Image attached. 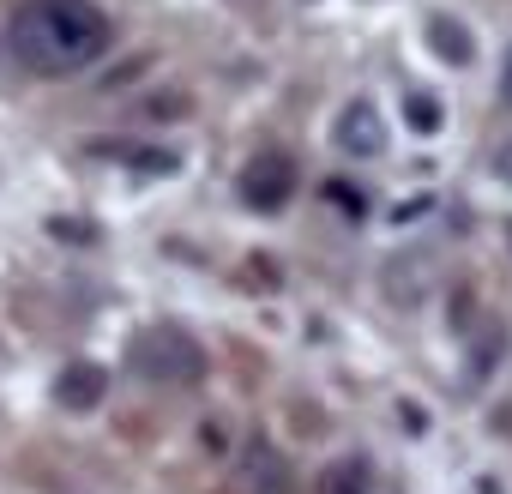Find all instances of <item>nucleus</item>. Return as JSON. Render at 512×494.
<instances>
[{"label": "nucleus", "instance_id": "f257e3e1", "mask_svg": "<svg viewBox=\"0 0 512 494\" xmlns=\"http://www.w3.org/2000/svg\"><path fill=\"white\" fill-rule=\"evenodd\" d=\"M7 43H13V61L31 67L37 79H67L109 55L115 25L91 0H25L13 13Z\"/></svg>", "mask_w": 512, "mask_h": 494}, {"label": "nucleus", "instance_id": "f03ea898", "mask_svg": "<svg viewBox=\"0 0 512 494\" xmlns=\"http://www.w3.org/2000/svg\"><path fill=\"white\" fill-rule=\"evenodd\" d=\"M235 193H241V205H253V211H284V205H290V193H296V163H290L284 151H260V157H247V169H241Z\"/></svg>", "mask_w": 512, "mask_h": 494}, {"label": "nucleus", "instance_id": "7ed1b4c3", "mask_svg": "<svg viewBox=\"0 0 512 494\" xmlns=\"http://www.w3.org/2000/svg\"><path fill=\"white\" fill-rule=\"evenodd\" d=\"M133 362H139L151 380H199V368H205V356L193 350V338H181L175 326L145 332V338L133 344Z\"/></svg>", "mask_w": 512, "mask_h": 494}, {"label": "nucleus", "instance_id": "20e7f679", "mask_svg": "<svg viewBox=\"0 0 512 494\" xmlns=\"http://www.w3.org/2000/svg\"><path fill=\"white\" fill-rule=\"evenodd\" d=\"M332 139H338V151L344 157H380L386 151V121H380V109L368 103V97H356V103H344V115L332 121Z\"/></svg>", "mask_w": 512, "mask_h": 494}, {"label": "nucleus", "instance_id": "39448f33", "mask_svg": "<svg viewBox=\"0 0 512 494\" xmlns=\"http://www.w3.org/2000/svg\"><path fill=\"white\" fill-rule=\"evenodd\" d=\"M103 392H109V374H103L97 362H73V368L55 380V398H61L67 410H97Z\"/></svg>", "mask_w": 512, "mask_h": 494}, {"label": "nucleus", "instance_id": "423d86ee", "mask_svg": "<svg viewBox=\"0 0 512 494\" xmlns=\"http://www.w3.org/2000/svg\"><path fill=\"white\" fill-rule=\"evenodd\" d=\"M428 43H434L452 67H470V55H476L470 31H464V25H446V19H428Z\"/></svg>", "mask_w": 512, "mask_h": 494}, {"label": "nucleus", "instance_id": "0eeeda50", "mask_svg": "<svg viewBox=\"0 0 512 494\" xmlns=\"http://www.w3.org/2000/svg\"><path fill=\"white\" fill-rule=\"evenodd\" d=\"M320 494H368V464H362V458H338V464L320 476Z\"/></svg>", "mask_w": 512, "mask_h": 494}, {"label": "nucleus", "instance_id": "6e6552de", "mask_svg": "<svg viewBox=\"0 0 512 494\" xmlns=\"http://www.w3.org/2000/svg\"><path fill=\"white\" fill-rule=\"evenodd\" d=\"M410 121H416L422 133H434V127H440V115H434V97H422V91H416V97H410Z\"/></svg>", "mask_w": 512, "mask_h": 494}, {"label": "nucleus", "instance_id": "1a4fd4ad", "mask_svg": "<svg viewBox=\"0 0 512 494\" xmlns=\"http://www.w3.org/2000/svg\"><path fill=\"white\" fill-rule=\"evenodd\" d=\"M494 175H506V181H512V145H506V151L494 157Z\"/></svg>", "mask_w": 512, "mask_h": 494}, {"label": "nucleus", "instance_id": "9d476101", "mask_svg": "<svg viewBox=\"0 0 512 494\" xmlns=\"http://www.w3.org/2000/svg\"><path fill=\"white\" fill-rule=\"evenodd\" d=\"M500 97L512 103V55H506V67H500Z\"/></svg>", "mask_w": 512, "mask_h": 494}, {"label": "nucleus", "instance_id": "9b49d317", "mask_svg": "<svg viewBox=\"0 0 512 494\" xmlns=\"http://www.w3.org/2000/svg\"><path fill=\"white\" fill-rule=\"evenodd\" d=\"M506 235H512V223H506Z\"/></svg>", "mask_w": 512, "mask_h": 494}]
</instances>
